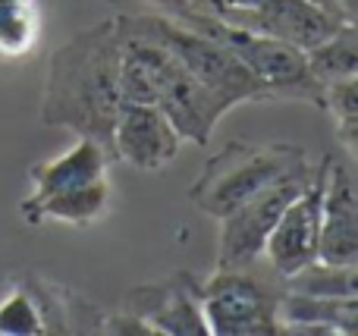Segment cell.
I'll return each mask as SVG.
<instances>
[{
    "instance_id": "6da1fadb",
    "label": "cell",
    "mask_w": 358,
    "mask_h": 336,
    "mask_svg": "<svg viewBox=\"0 0 358 336\" xmlns=\"http://www.w3.org/2000/svg\"><path fill=\"white\" fill-rule=\"evenodd\" d=\"M120 29L117 19L76 31L50 54L41 94V123L92 138L113 163V123L120 113Z\"/></svg>"
},
{
    "instance_id": "7a4b0ae2",
    "label": "cell",
    "mask_w": 358,
    "mask_h": 336,
    "mask_svg": "<svg viewBox=\"0 0 358 336\" xmlns=\"http://www.w3.org/2000/svg\"><path fill=\"white\" fill-rule=\"evenodd\" d=\"M308 167L311 161L302 145L233 138L204 161L201 173L189 186V201L201 214L220 220L264 186Z\"/></svg>"
},
{
    "instance_id": "3957f363",
    "label": "cell",
    "mask_w": 358,
    "mask_h": 336,
    "mask_svg": "<svg viewBox=\"0 0 358 336\" xmlns=\"http://www.w3.org/2000/svg\"><path fill=\"white\" fill-rule=\"evenodd\" d=\"M117 22L129 31L155 38L157 44L170 50L201 85H208L223 104L233 110L239 104H264L258 79L252 75V69L217 38L204 35L198 29L176 22L161 13H120Z\"/></svg>"
},
{
    "instance_id": "277c9868",
    "label": "cell",
    "mask_w": 358,
    "mask_h": 336,
    "mask_svg": "<svg viewBox=\"0 0 358 336\" xmlns=\"http://www.w3.org/2000/svg\"><path fill=\"white\" fill-rule=\"evenodd\" d=\"M252 268H217L201 280V312L208 333L217 336H273L280 333L283 280L261 277Z\"/></svg>"
},
{
    "instance_id": "5b68a950",
    "label": "cell",
    "mask_w": 358,
    "mask_h": 336,
    "mask_svg": "<svg viewBox=\"0 0 358 336\" xmlns=\"http://www.w3.org/2000/svg\"><path fill=\"white\" fill-rule=\"evenodd\" d=\"M189 29H198L204 35L217 38L220 44H227L258 79L264 104H271V101H305V104L321 107L324 85L311 75L308 63H305V50L271 35L233 29V25H223L217 19H198Z\"/></svg>"
},
{
    "instance_id": "8992f818",
    "label": "cell",
    "mask_w": 358,
    "mask_h": 336,
    "mask_svg": "<svg viewBox=\"0 0 358 336\" xmlns=\"http://www.w3.org/2000/svg\"><path fill=\"white\" fill-rule=\"evenodd\" d=\"M311 170H315V163L308 170H299V173L271 182L261 192H255L248 201H242L239 207H233L227 217H220L217 268H252L261 261V251H264L273 224L280 220L283 207L302 192Z\"/></svg>"
},
{
    "instance_id": "52a82bcc",
    "label": "cell",
    "mask_w": 358,
    "mask_h": 336,
    "mask_svg": "<svg viewBox=\"0 0 358 336\" xmlns=\"http://www.w3.org/2000/svg\"><path fill=\"white\" fill-rule=\"evenodd\" d=\"M327 161L330 154L311 170L302 192L283 207L280 220L273 224L271 236L264 242L267 270L283 280V277L302 270L305 264L317 261V239H321V198H324V180H327Z\"/></svg>"
},
{
    "instance_id": "ba28073f",
    "label": "cell",
    "mask_w": 358,
    "mask_h": 336,
    "mask_svg": "<svg viewBox=\"0 0 358 336\" xmlns=\"http://www.w3.org/2000/svg\"><path fill=\"white\" fill-rule=\"evenodd\" d=\"M123 308L138 314L151 327V333L208 336V324H204L201 312V277L189 274V270L129 289Z\"/></svg>"
},
{
    "instance_id": "9c48e42d",
    "label": "cell",
    "mask_w": 358,
    "mask_h": 336,
    "mask_svg": "<svg viewBox=\"0 0 358 336\" xmlns=\"http://www.w3.org/2000/svg\"><path fill=\"white\" fill-rule=\"evenodd\" d=\"M179 148L182 138L155 104H120L113 123V161L157 173L176 161Z\"/></svg>"
},
{
    "instance_id": "30bf717a",
    "label": "cell",
    "mask_w": 358,
    "mask_h": 336,
    "mask_svg": "<svg viewBox=\"0 0 358 336\" xmlns=\"http://www.w3.org/2000/svg\"><path fill=\"white\" fill-rule=\"evenodd\" d=\"M317 258L327 264H358V192L355 176L343 161L330 154L321 198V239Z\"/></svg>"
},
{
    "instance_id": "8fae6325",
    "label": "cell",
    "mask_w": 358,
    "mask_h": 336,
    "mask_svg": "<svg viewBox=\"0 0 358 336\" xmlns=\"http://www.w3.org/2000/svg\"><path fill=\"white\" fill-rule=\"evenodd\" d=\"M107 167H110V157L92 138H76L73 148H66L63 154L48 157V161H38L29 170L31 180V192L19 201V214L31 211L35 205H41L50 195L69 192V189L88 186L94 180H104Z\"/></svg>"
},
{
    "instance_id": "7c38bea8",
    "label": "cell",
    "mask_w": 358,
    "mask_h": 336,
    "mask_svg": "<svg viewBox=\"0 0 358 336\" xmlns=\"http://www.w3.org/2000/svg\"><path fill=\"white\" fill-rule=\"evenodd\" d=\"M280 333L302 336H352L358 333V295L355 299H321L283 289L280 299Z\"/></svg>"
},
{
    "instance_id": "4fadbf2b",
    "label": "cell",
    "mask_w": 358,
    "mask_h": 336,
    "mask_svg": "<svg viewBox=\"0 0 358 336\" xmlns=\"http://www.w3.org/2000/svg\"><path fill=\"white\" fill-rule=\"evenodd\" d=\"M107 205H110V182L104 176V180H94L88 186L50 195L31 211H25L22 220L29 226H41L44 220H57V224H69V226H92L107 214Z\"/></svg>"
},
{
    "instance_id": "5bb4252c",
    "label": "cell",
    "mask_w": 358,
    "mask_h": 336,
    "mask_svg": "<svg viewBox=\"0 0 358 336\" xmlns=\"http://www.w3.org/2000/svg\"><path fill=\"white\" fill-rule=\"evenodd\" d=\"M305 63H308L311 75L321 85H334V82L358 79V29L355 22H343L336 31H330L324 41L305 50Z\"/></svg>"
},
{
    "instance_id": "9a60e30c",
    "label": "cell",
    "mask_w": 358,
    "mask_h": 336,
    "mask_svg": "<svg viewBox=\"0 0 358 336\" xmlns=\"http://www.w3.org/2000/svg\"><path fill=\"white\" fill-rule=\"evenodd\" d=\"M38 41H41L38 0H0V60H25L38 48Z\"/></svg>"
},
{
    "instance_id": "2e32d148",
    "label": "cell",
    "mask_w": 358,
    "mask_h": 336,
    "mask_svg": "<svg viewBox=\"0 0 358 336\" xmlns=\"http://www.w3.org/2000/svg\"><path fill=\"white\" fill-rule=\"evenodd\" d=\"M283 289L302 295H321V299H355L358 295V264H327L311 261L302 270L283 277Z\"/></svg>"
},
{
    "instance_id": "e0dca14e",
    "label": "cell",
    "mask_w": 358,
    "mask_h": 336,
    "mask_svg": "<svg viewBox=\"0 0 358 336\" xmlns=\"http://www.w3.org/2000/svg\"><path fill=\"white\" fill-rule=\"evenodd\" d=\"M321 110L330 113L334 129H336V142L355 161V154H358V79L324 85Z\"/></svg>"
},
{
    "instance_id": "ac0fdd59",
    "label": "cell",
    "mask_w": 358,
    "mask_h": 336,
    "mask_svg": "<svg viewBox=\"0 0 358 336\" xmlns=\"http://www.w3.org/2000/svg\"><path fill=\"white\" fill-rule=\"evenodd\" d=\"M44 333V318L29 280H16L0 299V336H31Z\"/></svg>"
},
{
    "instance_id": "d6986e66",
    "label": "cell",
    "mask_w": 358,
    "mask_h": 336,
    "mask_svg": "<svg viewBox=\"0 0 358 336\" xmlns=\"http://www.w3.org/2000/svg\"><path fill=\"white\" fill-rule=\"evenodd\" d=\"M120 3L126 13H161V16H170L176 22L189 25L195 22V0H113Z\"/></svg>"
},
{
    "instance_id": "ffe728a7",
    "label": "cell",
    "mask_w": 358,
    "mask_h": 336,
    "mask_svg": "<svg viewBox=\"0 0 358 336\" xmlns=\"http://www.w3.org/2000/svg\"><path fill=\"white\" fill-rule=\"evenodd\" d=\"M98 330H101V333H136V336H145V333H151V327L145 324L138 314H132V312H126V308H120L117 314H107V318H101Z\"/></svg>"
},
{
    "instance_id": "44dd1931",
    "label": "cell",
    "mask_w": 358,
    "mask_h": 336,
    "mask_svg": "<svg viewBox=\"0 0 358 336\" xmlns=\"http://www.w3.org/2000/svg\"><path fill=\"white\" fill-rule=\"evenodd\" d=\"M340 3V13L346 22H358V0H336Z\"/></svg>"
},
{
    "instance_id": "7402d4cb",
    "label": "cell",
    "mask_w": 358,
    "mask_h": 336,
    "mask_svg": "<svg viewBox=\"0 0 358 336\" xmlns=\"http://www.w3.org/2000/svg\"><path fill=\"white\" fill-rule=\"evenodd\" d=\"M311 3L324 6V10H327V13H334V16H340V19H343V13H340V3H336V0H311Z\"/></svg>"
}]
</instances>
